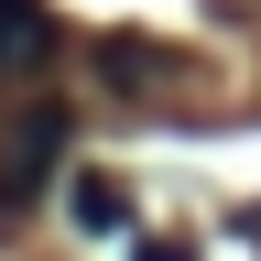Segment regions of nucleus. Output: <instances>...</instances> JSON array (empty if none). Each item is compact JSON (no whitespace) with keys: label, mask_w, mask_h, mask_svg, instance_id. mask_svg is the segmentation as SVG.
I'll return each instance as SVG.
<instances>
[{"label":"nucleus","mask_w":261,"mask_h":261,"mask_svg":"<svg viewBox=\"0 0 261 261\" xmlns=\"http://www.w3.org/2000/svg\"><path fill=\"white\" fill-rule=\"evenodd\" d=\"M98 76H109L120 98H174L185 55L174 44H142V33H98Z\"/></svg>","instance_id":"nucleus-2"},{"label":"nucleus","mask_w":261,"mask_h":261,"mask_svg":"<svg viewBox=\"0 0 261 261\" xmlns=\"http://www.w3.org/2000/svg\"><path fill=\"white\" fill-rule=\"evenodd\" d=\"M44 55H55V11L44 0H0V87L44 76Z\"/></svg>","instance_id":"nucleus-3"},{"label":"nucleus","mask_w":261,"mask_h":261,"mask_svg":"<svg viewBox=\"0 0 261 261\" xmlns=\"http://www.w3.org/2000/svg\"><path fill=\"white\" fill-rule=\"evenodd\" d=\"M142 261H185V250H174V240H152V250H142Z\"/></svg>","instance_id":"nucleus-5"},{"label":"nucleus","mask_w":261,"mask_h":261,"mask_svg":"<svg viewBox=\"0 0 261 261\" xmlns=\"http://www.w3.org/2000/svg\"><path fill=\"white\" fill-rule=\"evenodd\" d=\"M240 240H261V207H240Z\"/></svg>","instance_id":"nucleus-6"},{"label":"nucleus","mask_w":261,"mask_h":261,"mask_svg":"<svg viewBox=\"0 0 261 261\" xmlns=\"http://www.w3.org/2000/svg\"><path fill=\"white\" fill-rule=\"evenodd\" d=\"M65 218H76V228H120V185L109 174H76V185H65Z\"/></svg>","instance_id":"nucleus-4"},{"label":"nucleus","mask_w":261,"mask_h":261,"mask_svg":"<svg viewBox=\"0 0 261 261\" xmlns=\"http://www.w3.org/2000/svg\"><path fill=\"white\" fill-rule=\"evenodd\" d=\"M55 152H65V109H55V98H33V109H11V130H0V218H22L33 196H44Z\"/></svg>","instance_id":"nucleus-1"}]
</instances>
